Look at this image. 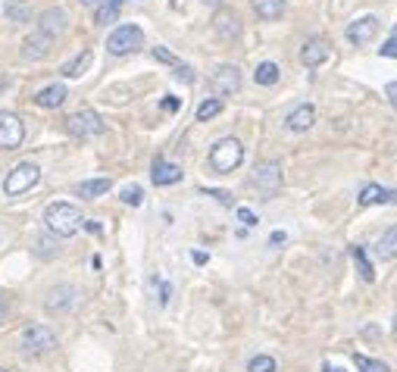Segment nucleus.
Listing matches in <instances>:
<instances>
[{
    "label": "nucleus",
    "mask_w": 397,
    "mask_h": 372,
    "mask_svg": "<svg viewBox=\"0 0 397 372\" xmlns=\"http://www.w3.org/2000/svg\"><path fill=\"white\" fill-rule=\"evenodd\" d=\"M169 294H172V288H169V285H163V288H160V303H163V307H166V303H169Z\"/></svg>",
    "instance_id": "40"
},
{
    "label": "nucleus",
    "mask_w": 397,
    "mask_h": 372,
    "mask_svg": "<svg viewBox=\"0 0 397 372\" xmlns=\"http://www.w3.org/2000/svg\"><path fill=\"white\" fill-rule=\"evenodd\" d=\"M66 128H69V135H76V138H94V135L104 132V119L94 110H78L66 119Z\"/></svg>",
    "instance_id": "7"
},
{
    "label": "nucleus",
    "mask_w": 397,
    "mask_h": 372,
    "mask_svg": "<svg viewBox=\"0 0 397 372\" xmlns=\"http://www.w3.org/2000/svg\"><path fill=\"white\" fill-rule=\"evenodd\" d=\"M119 6H123V0H100V6L94 10V22L97 25H110L119 19Z\"/></svg>",
    "instance_id": "21"
},
{
    "label": "nucleus",
    "mask_w": 397,
    "mask_h": 372,
    "mask_svg": "<svg viewBox=\"0 0 397 372\" xmlns=\"http://www.w3.org/2000/svg\"><path fill=\"white\" fill-rule=\"evenodd\" d=\"M44 307L50 313H66V310L76 307V288L72 285H53L44 297Z\"/></svg>",
    "instance_id": "8"
},
{
    "label": "nucleus",
    "mask_w": 397,
    "mask_h": 372,
    "mask_svg": "<svg viewBox=\"0 0 397 372\" xmlns=\"http://www.w3.org/2000/svg\"><path fill=\"white\" fill-rule=\"evenodd\" d=\"M313 123H316V110L309 104H300L298 110H291L288 113V119H285L288 132H309Z\"/></svg>",
    "instance_id": "16"
},
{
    "label": "nucleus",
    "mask_w": 397,
    "mask_h": 372,
    "mask_svg": "<svg viewBox=\"0 0 397 372\" xmlns=\"http://www.w3.org/2000/svg\"><path fill=\"white\" fill-rule=\"evenodd\" d=\"M354 360H356V369L360 372H388V366L382 360H369V357H363V354H356Z\"/></svg>",
    "instance_id": "29"
},
{
    "label": "nucleus",
    "mask_w": 397,
    "mask_h": 372,
    "mask_svg": "<svg viewBox=\"0 0 397 372\" xmlns=\"http://www.w3.org/2000/svg\"><path fill=\"white\" fill-rule=\"evenodd\" d=\"M110 191V179H91V181H82V185L76 188V194L78 198H85V200H94V198H100V194H106Z\"/></svg>",
    "instance_id": "23"
},
{
    "label": "nucleus",
    "mask_w": 397,
    "mask_h": 372,
    "mask_svg": "<svg viewBox=\"0 0 397 372\" xmlns=\"http://www.w3.org/2000/svg\"><path fill=\"white\" fill-rule=\"evenodd\" d=\"M82 226H85V228H88V232H91V235H100V226H97V222H82Z\"/></svg>",
    "instance_id": "42"
},
{
    "label": "nucleus",
    "mask_w": 397,
    "mask_h": 372,
    "mask_svg": "<svg viewBox=\"0 0 397 372\" xmlns=\"http://www.w3.org/2000/svg\"><path fill=\"white\" fill-rule=\"evenodd\" d=\"M216 35L219 38H225V41H232V38H238L241 35V19L235 16L232 10H219L216 13Z\"/></svg>",
    "instance_id": "17"
},
{
    "label": "nucleus",
    "mask_w": 397,
    "mask_h": 372,
    "mask_svg": "<svg viewBox=\"0 0 397 372\" xmlns=\"http://www.w3.org/2000/svg\"><path fill=\"white\" fill-rule=\"evenodd\" d=\"M88 66H91V50H82L76 60H72V63L63 66V76H66V78H78L85 69H88Z\"/></svg>",
    "instance_id": "25"
},
{
    "label": "nucleus",
    "mask_w": 397,
    "mask_h": 372,
    "mask_svg": "<svg viewBox=\"0 0 397 372\" xmlns=\"http://www.w3.org/2000/svg\"><path fill=\"white\" fill-rule=\"evenodd\" d=\"M385 94H388V100H391V106L397 110V82H388L385 85Z\"/></svg>",
    "instance_id": "37"
},
{
    "label": "nucleus",
    "mask_w": 397,
    "mask_h": 372,
    "mask_svg": "<svg viewBox=\"0 0 397 372\" xmlns=\"http://www.w3.org/2000/svg\"><path fill=\"white\" fill-rule=\"evenodd\" d=\"M375 35H379V19L375 16H363L347 25V41L351 44H369Z\"/></svg>",
    "instance_id": "11"
},
{
    "label": "nucleus",
    "mask_w": 397,
    "mask_h": 372,
    "mask_svg": "<svg viewBox=\"0 0 397 372\" xmlns=\"http://www.w3.org/2000/svg\"><path fill=\"white\" fill-rule=\"evenodd\" d=\"M253 13L260 19H266V22H272V19H279L285 13V0H253Z\"/></svg>",
    "instance_id": "22"
},
{
    "label": "nucleus",
    "mask_w": 397,
    "mask_h": 372,
    "mask_svg": "<svg viewBox=\"0 0 397 372\" xmlns=\"http://www.w3.org/2000/svg\"><path fill=\"white\" fill-rule=\"evenodd\" d=\"M213 91L222 94V97H232V94L241 91V72L235 66H219L216 76H213Z\"/></svg>",
    "instance_id": "9"
},
{
    "label": "nucleus",
    "mask_w": 397,
    "mask_h": 372,
    "mask_svg": "<svg viewBox=\"0 0 397 372\" xmlns=\"http://www.w3.org/2000/svg\"><path fill=\"white\" fill-rule=\"evenodd\" d=\"M322 372H344V369H338V366H322Z\"/></svg>",
    "instance_id": "43"
},
{
    "label": "nucleus",
    "mask_w": 397,
    "mask_h": 372,
    "mask_svg": "<svg viewBox=\"0 0 397 372\" xmlns=\"http://www.w3.org/2000/svg\"><path fill=\"white\" fill-rule=\"evenodd\" d=\"M247 372H275V360L272 357H266V354H260V357H253V360L247 363Z\"/></svg>",
    "instance_id": "30"
},
{
    "label": "nucleus",
    "mask_w": 397,
    "mask_h": 372,
    "mask_svg": "<svg viewBox=\"0 0 397 372\" xmlns=\"http://www.w3.org/2000/svg\"><path fill=\"white\" fill-rule=\"evenodd\" d=\"M241 160H244V144H241L238 138H222L210 151V166L222 175L235 172V169L241 166Z\"/></svg>",
    "instance_id": "2"
},
{
    "label": "nucleus",
    "mask_w": 397,
    "mask_h": 372,
    "mask_svg": "<svg viewBox=\"0 0 397 372\" xmlns=\"http://www.w3.org/2000/svg\"><path fill=\"white\" fill-rule=\"evenodd\" d=\"M328 57H332V47H328L326 38H309V41L304 44V50H300V63L309 66V69L322 66Z\"/></svg>",
    "instance_id": "10"
},
{
    "label": "nucleus",
    "mask_w": 397,
    "mask_h": 372,
    "mask_svg": "<svg viewBox=\"0 0 397 372\" xmlns=\"http://www.w3.org/2000/svg\"><path fill=\"white\" fill-rule=\"evenodd\" d=\"M179 106H181V104H179V97H166V100H163V110H169V113H176Z\"/></svg>",
    "instance_id": "39"
},
{
    "label": "nucleus",
    "mask_w": 397,
    "mask_h": 372,
    "mask_svg": "<svg viewBox=\"0 0 397 372\" xmlns=\"http://www.w3.org/2000/svg\"><path fill=\"white\" fill-rule=\"evenodd\" d=\"M82 4H94V0H82Z\"/></svg>",
    "instance_id": "46"
},
{
    "label": "nucleus",
    "mask_w": 397,
    "mask_h": 372,
    "mask_svg": "<svg viewBox=\"0 0 397 372\" xmlns=\"http://www.w3.org/2000/svg\"><path fill=\"white\" fill-rule=\"evenodd\" d=\"M219 113H222V100H219V97H213V100H204V104L197 106V119H200V123H207V119L219 116Z\"/></svg>",
    "instance_id": "27"
},
{
    "label": "nucleus",
    "mask_w": 397,
    "mask_h": 372,
    "mask_svg": "<svg viewBox=\"0 0 397 372\" xmlns=\"http://www.w3.org/2000/svg\"><path fill=\"white\" fill-rule=\"evenodd\" d=\"M372 254L379 256V260H394L397 256V226H391L388 232H382V238L375 241Z\"/></svg>",
    "instance_id": "19"
},
{
    "label": "nucleus",
    "mask_w": 397,
    "mask_h": 372,
    "mask_svg": "<svg viewBox=\"0 0 397 372\" xmlns=\"http://www.w3.org/2000/svg\"><path fill=\"white\" fill-rule=\"evenodd\" d=\"M191 260H194V263H200V266H204V263H207V254H200V250H194V254H191Z\"/></svg>",
    "instance_id": "41"
},
{
    "label": "nucleus",
    "mask_w": 397,
    "mask_h": 372,
    "mask_svg": "<svg viewBox=\"0 0 397 372\" xmlns=\"http://www.w3.org/2000/svg\"><path fill=\"white\" fill-rule=\"evenodd\" d=\"M204 191H207V194H210V198H216V200H219V204H225V207H232V194H228V191H213V188H204Z\"/></svg>",
    "instance_id": "34"
},
{
    "label": "nucleus",
    "mask_w": 397,
    "mask_h": 372,
    "mask_svg": "<svg viewBox=\"0 0 397 372\" xmlns=\"http://www.w3.org/2000/svg\"><path fill=\"white\" fill-rule=\"evenodd\" d=\"M123 204H129V207H141V200H144V191H141L138 185H129V188H123Z\"/></svg>",
    "instance_id": "31"
},
{
    "label": "nucleus",
    "mask_w": 397,
    "mask_h": 372,
    "mask_svg": "<svg viewBox=\"0 0 397 372\" xmlns=\"http://www.w3.org/2000/svg\"><path fill=\"white\" fill-rule=\"evenodd\" d=\"M19 347H22L25 357H41L50 347H57V335L47 326H29L19 335Z\"/></svg>",
    "instance_id": "4"
},
{
    "label": "nucleus",
    "mask_w": 397,
    "mask_h": 372,
    "mask_svg": "<svg viewBox=\"0 0 397 372\" xmlns=\"http://www.w3.org/2000/svg\"><path fill=\"white\" fill-rule=\"evenodd\" d=\"M394 335H397V316H394Z\"/></svg>",
    "instance_id": "45"
},
{
    "label": "nucleus",
    "mask_w": 397,
    "mask_h": 372,
    "mask_svg": "<svg viewBox=\"0 0 397 372\" xmlns=\"http://www.w3.org/2000/svg\"><path fill=\"white\" fill-rule=\"evenodd\" d=\"M153 60H160V63H169V66H179V57L172 50H166V47H153Z\"/></svg>",
    "instance_id": "32"
},
{
    "label": "nucleus",
    "mask_w": 397,
    "mask_h": 372,
    "mask_svg": "<svg viewBox=\"0 0 397 372\" xmlns=\"http://www.w3.org/2000/svg\"><path fill=\"white\" fill-rule=\"evenodd\" d=\"M204 4H210V6H216V4H219V0H204Z\"/></svg>",
    "instance_id": "44"
},
{
    "label": "nucleus",
    "mask_w": 397,
    "mask_h": 372,
    "mask_svg": "<svg viewBox=\"0 0 397 372\" xmlns=\"http://www.w3.org/2000/svg\"><path fill=\"white\" fill-rule=\"evenodd\" d=\"M382 57H388V60H397V25H394L391 38H388L385 44H382Z\"/></svg>",
    "instance_id": "33"
},
{
    "label": "nucleus",
    "mask_w": 397,
    "mask_h": 372,
    "mask_svg": "<svg viewBox=\"0 0 397 372\" xmlns=\"http://www.w3.org/2000/svg\"><path fill=\"white\" fill-rule=\"evenodd\" d=\"M356 204H360V207L397 204V191H388V188H382V185H366V188L360 191V198H356Z\"/></svg>",
    "instance_id": "15"
},
{
    "label": "nucleus",
    "mask_w": 397,
    "mask_h": 372,
    "mask_svg": "<svg viewBox=\"0 0 397 372\" xmlns=\"http://www.w3.org/2000/svg\"><path fill=\"white\" fill-rule=\"evenodd\" d=\"M6 316H10V301H6V297L0 294V322H4Z\"/></svg>",
    "instance_id": "38"
},
{
    "label": "nucleus",
    "mask_w": 397,
    "mask_h": 372,
    "mask_svg": "<svg viewBox=\"0 0 397 372\" xmlns=\"http://www.w3.org/2000/svg\"><path fill=\"white\" fill-rule=\"evenodd\" d=\"M50 44H53V38H47V35H41V32H35L32 38H25L22 57L25 60H44L47 50H50Z\"/></svg>",
    "instance_id": "18"
},
{
    "label": "nucleus",
    "mask_w": 397,
    "mask_h": 372,
    "mask_svg": "<svg viewBox=\"0 0 397 372\" xmlns=\"http://www.w3.org/2000/svg\"><path fill=\"white\" fill-rule=\"evenodd\" d=\"M0 372H6V369H0Z\"/></svg>",
    "instance_id": "47"
},
{
    "label": "nucleus",
    "mask_w": 397,
    "mask_h": 372,
    "mask_svg": "<svg viewBox=\"0 0 397 372\" xmlns=\"http://www.w3.org/2000/svg\"><path fill=\"white\" fill-rule=\"evenodd\" d=\"M66 22H69V16H66L63 10H57V6H53V10H44V13H41V22H38V32L57 41V38L66 32Z\"/></svg>",
    "instance_id": "13"
},
{
    "label": "nucleus",
    "mask_w": 397,
    "mask_h": 372,
    "mask_svg": "<svg viewBox=\"0 0 397 372\" xmlns=\"http://www.w3.org/2000/svg\"><path fill=\"white\" fill-rule=\"evenodd\" d=\"M176 76L181 78V82H194V72H191V66H176Z\"/></svg>",
    "instance_id": "36"
},
{
    "label": "nucleus",
    "mask_w": 397,
    "mask_h": 372,
    "mask_svg": "<svg viewBox=\"0 0 397 372\" xmlns=\"http://www.w3.org/2000/svg\"><path fill=\"white\" fill-rule=\"evenodd\" d=\"M6 13H10V22H29V19H32V10H29L25 0H13Z\"/></svg>",
    "instance_id": "28"
},
{
    "label": "nucleus",
    "mask_w": 397,
    "mask_h": 372,
    "mask_svg": "<svg viewBox=\"0 0 397 372\" xmlns=\"http://www.w3.org/2000/svg\"><path fill=\"white\" fill-rule=\"evenodd\" d=\"M25 141V125L16 113H0V151H16Z\"/></svg>",
    "instance_id": "6"
},
{
    "label": "nucleus",
    "mask_w": 397,
    "mask_h": 372,
    "mask_svg": "<svg viewBox=\"0 0 397 372\" xmlns=\"http://www.w3.org/2000/svg\"><path fill=\"white\" fill-rule=\"evenodd\" d=\"M44 222L47 228H50L53 235H60V238H72V235L82 228V209L76 204H69V200H53L50 207L44 209Z\"/></svg>",
    "instance_id": "1"
},
{
    "label": "nucleus",
    "mask_w": 397,
    "mask_h": 372,
    "mask_svg": "<svg viewBox=\"0 0 397 372\" xmlns=\"http://www.w3.org/2000/svg\"><path fill=\"white\" fill-rule=\"evenodd\" d=\"M251 181L260 188V191H275V188H281V166L279 163H260L253 169Z\"/></svg>",
    "instance_id": "12"
},
{
    "label": "nucleus",
    "mask_w": 397,
    "mask_h": 372,
    "mask_svg": "<svg viewBox=\"0 0 397 372\" xmlns=\"http://www.w3.org/2000/svg\"><path fill=\"white\" fill-rule=\"evenodd\" d=\"M144 47V32L138 29V25H119L116 32H110V38H106V50L113 53V57H125V53H134Z\"/></svg>",
    "instance_id": "3"
},
{
    "label": "nucleus",
    "mask_w": 397,
    "mask_h": 372,
    "mask_svg": "<svg viewBox=\"0 0 397 372\" xmlns=\"http://www.w3.org/2000/svg\"><path fill=\"white\" fill-rule=\"evenodd\" d=\"M38 179H41V169L35 163H19L16 169H10V175H6L4 191L6 194H22V191H29V188H35Z\"/></svg>",
    "instance_id": "5"
},
{
    "label": "nucleus",
    "mask_w": 397,
    "mask_h": 372,
    "mask_svg": "<svg viewBox=\"0 0 397 372\" xmlns=\"http://www.w3.org/2000/svg\"><path fill=\"white\" fill-rule=\"evenodd\" d=\"M351 256H354V263H356V273L363 275V282H375V269H372V263L366 260V250L363 247H351Z\"/></svg>",
    "instance_id": "24"
},
{
    "label": "nucleus",
    "mask_w": 397,
    "mask_h": 372,
    "mask_svg": "<svg viewBox=\"0 0 397 372\" xmlns=\"http://www.w3.org/2000/svg\"><path fill=\"white\" fill-rule=\"evenodd\" d=\"M279 76H281V72H279V66H275V63H260V66H257V72H253L257 85H266V88L279 82Z\"/></svg>",
    "instance_id": "26"
},
{
    "label": "nucleus",
    "mask_w": 397,
    "mask_h": 372,
    "mask_svg": "<svg viewBox=\"0 0 397 372\" xmlns=\"http://www.w3.org/2000/svg\"><path fill=\"white\" fill-rule=\"evenodd\" d=\"M66 97H69L66 85H50V88H44V91L38 94V106H44V110H57V106H63Z\"/></svg>",
    "instance_id": "20"
},
{
    "label": "nucleus",
    "mask_w": 397,
    "mask_h": 372,
    "mask_svg": "<svg viewBox=\"0 0 397 372\" xmlns=\"http://www.w3.org/2000/svg\"><path fill=\"white\" fill-rule=\"evenodd\" d=\"M238 219L244 222L247 228H251V226H257V216H253V213H251V209H247V207H241V209H238Z\"/></svg>",
    "instance_id": "35"
},
{
    "label": "nucleus",
    "mask_w": 397,
    "mask_h": 372,
    "mask_svg": "<svg viewBox=\"0 0 397 372\" xmlns=\"http://www.w3.org/2000/svg\"><path fill=\"white\" fill-rule=\"evenodd\" d=\"M151 179H153V185H160V188L176 185V181H181V166L169 163V160H163V157H157V160H153V166H151Z\"/></svg>",
    "instance_id": "14"
}]
</instances>
